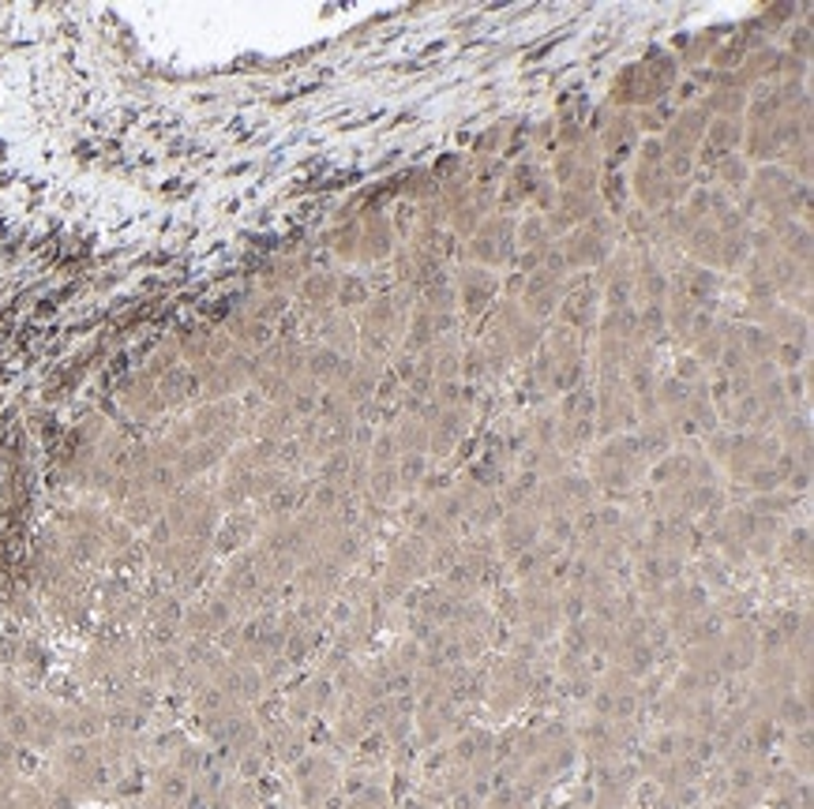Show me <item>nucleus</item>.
Here are the masks:
<instances>
[{
	"mask_svg": "<svg viewBox=\"0 0 814 809\" xmlns=\"http://www.w3.org/2000/svg\"><path fill=\"white\" fill-rule=\"evenodd\" d=\"M751 228H755V225H751L735 207H729L724 214L706 218V222H698L695 228H690V233L683 236V244H679V255L724 278V274H732V270H740L743 262H747Z\"/></svg>",
	"mask_w": 814,
	"mask_h": 809,
	"instance_id": "obj_1",
	"label": "nucleus"
},
{
	"mask_svg": "<svg viewBox=\"0 0 814 809\" xmlns=\"http://www.w3.org/2000/svg\"><path fill=\"white\" fill-rule=\"evenodd\" d=\"M585 375V338L574 333L571 327L556 323L551 330H545L537 353L525 364V383L533 398H551V394H563L582 386Z\"/></svg>",
	"mask_w": 814,
	"mask_h": 809,
	"instance_id": "obj_2",
	"label": "nucleus"
},
{
	"mask_svg": "<svg viewBox=\"0 0 814 809\" xmlns=\"http://www.w3.org/2000/svg\"><path fill=\"white\" fill-rule=\"evenodd\" d=\"M414 304H417L414 289L391 285L387 293H375L364 307H357L353 323H357V338H361V353L387 360L394 349H402Z\"/></svg>",
	"mask_w": 814,
	"mask_h": 809,
	"instance_id": "obj_3",
	"label": "nucleus"
},
{
	"mask_svg": "<svg viewBox=\"0 0 814 809\" xmlns=\"http://www.w3.org/2000/svg\"><path fill=\"white\" fill-rule=\"evenodd\" d=\"M627 188H630L635 207H642L646 214H656V210H664V207H679V202L690 196L695 184L668 177L661 139H642L635 151V169H630Z\"/></svg>",
	"mask_w": 814,
	"mask_h": 809,
	"instance_id": "obj_4",
	"label": "nucleus"
},
{
	"mask_svg": "<svg viewBox=\"0 0 814 809\" xmlns=\"http://www.w3.org/2000/svg\"><path fill=\"white\" fill-rule=\"evenodd\" d=\"M619 241H624V228H619L616 218L597 214L585 225L559 236L556 248H559V259H563L567 274H582V270L590 274V270H601L604 262H608V255L619 248Z\"/></svg>",
	"mask_w": 814,
	"mask_h": 809,
	"instance_id": "obj_5",
	"label": "nucleus"
},
{
	"mask_svg": "<svg viewBox=\"0 0 814 809\" xmlns=\"http://www.w3.org/2000/svg\"><path fill=\"white\" fill-rule=\"evenodd\" d=\"M548 327H540L537 319H530V315L522 312L519 301H499L492 312H488V323L485 330H480V341L485 345H492L499 356H507L514 364V360H525L537 353L540 338H545Z\"/></svg>",
	"mask_w": 814,
	"mask_h": 809,
	"instance_id": "obj_6",
	"label": "nucleus"
},
{
	"mask_svg": "<svg viewBox=\"0 0 814 809\" xmlns=\"http://www.w3.org/2000/svg\"><path fill=\"white\" fill-rule=\"evenodd\" d=\"M218 495L207 488H184L177 495L165 503V529L170 536H177V540H196V543H207L214 540V529H218Z\"/></svg>",
	"mask_w": 814,
	"mask_h": 809,
	"instance_id": "obj_7",
	"label": "nucleus"
},
{
	"mask_svg": "<svg viewBox=\"0 0 814 809\" xmlns=\"http://www.w3.org/2000/svg\"><path fill=\"white\" fill-rule=\"evenodd\" d=\"M327 241H330V248H335L338 255H346V259L380 262V259H387V255H394L391 214L372 210V214H364V218H353L346 228H335Z\"/></svg>",
	"mask_w": 814,
	"mask_h": 809,
	"instance_id": "obj_8",
	"label": "nucleus"
},
{
	"mask_svg": "<svg viewBox=\"0 0 814 809\" xmlns=\"http://www.w3.org/2000/svg\"><path fill=\"white\" fill-rule=\"evenodd\" d=\"M514 233H519V218L488 214L485 222L477 225V233L469 236V244H462V262H473V267H485V270L511 267L514 255H519Z\"/></svg>",
	"mask_w": 814,
	"mask_h": 809,
	"instance_id": "obj_9",
	"label": "nucleus"
},
{
	"mask_svg": "<svg viewBox=\"0 0 814 809\" xmlns=\"http://www.w3.org/2000/svg\"><path fill=\"white\" fill-rule=\"evenodd\" d=\"M451 289H454V301H458L462 323H480L496 307V296L503 293L496 270L473 267V262H458V267H454Z\"/></svg>",
	"mask_w": 814,
	"mask_h": 809,
	"instance_id": "obj_10",
	"label": "nucleus"
},
{
	"mask_svg": "<svg viewBox=\"0 0 814 809\" xmlns=\"http://www.w3.org/2000/svg\"><path fill=\"white\" fill-rule=\"evenodd\" d=\"M646 457L638 450V438L630 435H616L601 446L597 457H593V480L608 491H627L630 483L642 477Z\"/></svg>",
	"mask_w": 814,
	"mask_h": 809,
	"instance_id": "obj_11",
	"label": "nucleus"
},
{
	"mask_svg": "<svg viewBox=\"0 0 814 809\" xmlns=\"http://www.w3.org/2000/svg\"><path fill=\"white\" fill-rule=\"evenodd\" d=\"M601 154L593 136L578 146H563L556 151V157L548 162V177L556 184V191H597L601 180Z\"/></svg>",
	"mask_w": 814,
	"mask_h": 809,
	"instance_id": "obj_12",
	"label": "nucleus"
},
{
	"mask_svg": "<svg viewBox=\"0 0 814 809\" xmlns=\"http://www.w3.org/2000/svg\"><path fill=\"white\" fill-rule=\"evenodd\" d=\"M593 404H597V427L604 435H616V431H624L638 420L635 394H630L619 367H597V394H593Z\"/></svg>",
	"mask_w": 814,
	"mask_h": 809,
	"instance_id": "obj_13",
	"label": "nucleus"
},
{
	"mask_svg": "<svg viewBox=\"0 0 814 809\" xmlns=\"http://www.w3.org/2000/svg\"><path fill=\"white\" fill-rule=\"evenodd\" d=\"M191 372H196V383L203 398L225 401V398H233V394H241L244 386L256 383V356L233 349L230 356L214 360V364H203V367H191Z\"/></svg>",
	"mask_w": 814,
	"mask_h": 809,
	"instance_id": "obj_14",
	"label": "nucleus"
},
{
	"mask_svg": "<svg viewBox=\"0 0 814 809\" xmlns=\"http://www.w3.org/2000/svg\"><path fill=\"white\" fill-rule=\"evenodd\" d=\"M635 267H638V251L630 248V244H619V248L608 255V262L593 274V281H597V289H601L604 312L635 307Z\"/></svg>",
	"mask_w": 814,
	"mask_h": 809,
	"instance_id": "obj_15",
	"label": "nucleus"
},
{
	"mask_svg": "<svg viewBox=\"0 0 814 809\" xmlns=\"http://www.w3.org/2000/svg\"><path fill=\"white\" fill-rule=\"evenodd\" d=\"M559 323L563 327H571L574 333H593L604 315V304H601V289L593 274H567V293L563 301H559Z\"/></svg>",
	"mask_w": 814,
	"mask_h": 809,
	"instance_id": "obj_16",
	"label": "nucleus"
},
{
	"mask_svg": "<svg viewBox=\"0 0 814 809\" xmlns=\"http://www.w3.org/2000/svg\"><path fill=\"white\" fill-rule=\"evenodd\" d=\"M601 154V169H624V165L635 157L638 143H642V131H638V120L630 109H612V117L604 120V128L593 136Z\"/></svg>",
	"mask_w": 814,
	"mask_h": 809,
	"instance_id": "obj_17",
	"label": "nucleus"
},
{
	"mask_svg": "<svg viewBox=\"0 0 814 809\" xmlns=\"http://www.w3.org/2000/svg\"><path fill=\"white\" fill-rule=\"evenodd\" d=\"M668 289L679 293L687 304H695L698 312H717V307H721V293H724V278L698 267V262H690V259H679V262H672V270H668Z\"/></svg>",
	"mask_w": 814,
	"mask_h": 809,
	"instance_id": "obj_18",
	"label": "nucleus"
},
{
	"mask_svg": "<svg viewBox=\"0 0 814 809\" xmlns=\"http://www.w3.org/2000/svg\"><path fill=\"white\" fill-rule=\"evenodd\" d=\"M593 427H597V404H593V390L574 386V390H567V398L559 401L556 438H563V446L578 450L582 443H590Z\"/></svg>",
	"mask_w": 814,
	"mask_h": 809,
	"instance_id": "obj_19",
	"label": "nucleus"
},
{
	"mask_svg": "<svg viewBox=\"0 0 814 809\" xmlns=\"http://www.w3.org/2000/svg\"><path fill=\"white\" fill-rule=\"evenodd\" d=\"M567 293V274H556V270H533L522 281V293H519V307L530 319H537L545 327L548 319H556L559 301Z\"/></svg>",
	"mask_w": 814,
	"mask_h": 809,
	"instance_id": "obj_20",
	"label": "nucleus"
},
{
	"mask_svg": "<svg viewBox=\"0 0 814 809\" xmlns=\"http://www.w3.org/2000/svg\"><path fill=\"white\" fill-rule=\"evenodd\" d=\"M638 68H642V83H646V105L668 102L676 83L683 79V65H679L676 49H664V46L646 52V57L638 60Z\"/></svg>",
	"mask_w": 814,
	"mask_h": 809,
	"instance_id": "obj_21",
	"label": "nucleus"
},
{
	"mask_svg": "<svg viewBox=\"0 0 814 809\" xmlns=\"http://www.w3.org/2000/svg\"><path fill=\"white\" fill-rule=\"evenodd\" d=\"M597 214H604L597 191H556V202H551L545 222H548V233L559 241L563 233L585 225L590 218H597Z\"/></svg>",
	"mask_w": 814,
	"mask_h": 809,
	"instance_id": "obj_22",
	"label": "nucleus"
},
{
	"mask_svg": "<svg viewBox=\"0 0 814 809\" xmlns=\"http://www.w3.org/2000/svg\"><path fill=\"white\" fill-rule=\"evenodd\" d=\"M740 151H743V120L709 117L702 146H698V157H695V173H706L713 162H721V157H729V154H740Z\"/></svg>",
	"mask_w": 814,
	"mask_h": 809,
	"instance_id": "obj_23",
	"label": "nucleus"
},
{
	"mask_svg": "<svg viewBox=\"0 0 814 809\" xmlns=\"http://www.w3.org/2000/svg\"><path fill=\"white\" fill-rule=\"evenodd\" d=\"M131 664H136V645L125 637L117 641H105V645L94 648L86 656V679H98V682H120L131 675Z\"/></svg>",
	"mask_w": 814,
	"mask_h": 809,
	"instance_id": "obj_24",
	"label": "nucleus"
},
{
	"mask_svg": "<svg viewBox=\"0 0 814 809\" xmlns=\"http://www.w3.org/2000/svg\"><path fill=\"white\" fill-rule=\"evenodd\" d=\"M668 270H672L668 259H661V255H653V251H638L635 307H642V304H664V296H668Z\"/></svg>",
	"mask_w": 814,
	"mask_h": 809,
	"instance_id": "obj_25",
	"label": "nucleus"
},
{
	"mask_svg": "<svg viewBox=\"0 0 814 809\" xmlns=\"http://www.w3.org/2000/svg\"><path fill=\"white\" fill-rule=\"evenodd\" d=\"M315 333H319V345L335 349L338 356L353 360L361 353V338H357V323L349 312H338V307H330V312L319 315V323H315Z\"/></svg>",
	"mask_w": 814,
	"mask_h": 809,
	"instance_id": "obj_26",
	"label": "nucleus"
},
{
	"mask_svg": "<svg viewBox=\"0 0 814 809\" xmlns=\"http://www.w3.org/2000/svg\"><path fill=\"white\" fill-rule=\"evenodd\" d=\"M105 708L102 705H72L60 708V738L65 742H94L105 731Z\"/></svg>",
	"mask_w": 814,
	"mask_h": 809,
	"instance_id": "obj_27",
	"label": "nucleus"
},
{
	"mask_svg": "<svg viewBox=\"0 0 814 809\" xmlns=\"http://www.w3.org/2000/svg\"><path fill=\"white\" fill-rule=\"evenodd\" d=\"M428 566V551L420 540H402V548L394 551L391 566H387V588L391 593H402L406 585H414Z\"/></svg>",
	"mask_w": 814,
	"mask_h": 809,
	"instance_id": "obj_28",
	"label": "nucleus"
},
{
	"mask_svg": "<svg viewBox=\"0 0 814 809\" xmlns=\"http://www.w3.org/2000/svg\"><path fill=\"white\" fill-rule=\"evenodd\" d=\"M154 390H158V401H162V409H177V404L191 401L199 394L196 372H191L188 364H173L170 372H162L154 379Z\"/></svg>",
	"mask_w": 814,
	"mask_h": 809,
	"instance_id": "obj_29",
	"label": "nucleus"
},
{
	"mask_svg": "<svg viewBox=\"0 0 814 809\" xmlns=\"http://www.w3.org/2000/svg\"><path fill=\"white\" fill-rule=\"evenodd\" d=\"M304 274H309V262H304L301 255H278V259L267 262V270H263V293L289 296L301 285Z\"/></svg>",
	"mask_w": 814,
	"mask_h": 809,
	"instance_id": "obj_30",
	"label": "nucleus"
},
{
	"mask_svg": "<svg viewBox=\"0 0 814 809\" xmlns=\"http://www.w3.org/2000/svg\"><path fill=\"white\" fill-rule=\"evenodd\" d=\"M503 543H507V551H522L525 548H533L537 543V536H540V514L537 509H525V506H514L511 514L503 517Z\"/></svg>",
	"mask_w": 814,
	"mask_h": 809,
	"instance_id": "obj_31",
	"label": "nucleus"
},
{
	"mask_svg": "<svg viewBox=\"0 0 814 809\" xmlns=\"http://www.w3.org/2000/svg\"><path fill=\"white\" fill-rule=\"evenodd\" d=\"M256 532H259V517L248 514V509H233V514L225 517V525H218L214 529V551L218 555H230V551L252 543V536Z\"/></svg>",
	"mask_w": 814,
	"mask_h": 809,
	"instance_id": "obj_32",
	"label": "nucleus"
},
{
	"mask_svg": "<svg viewBox=\"0 0 814 809\" xmlns=\"http://www.w3.org/2000/svg\"><path fill=\"white\" fill-rule=\"evenodd\" d=\"M296 293H301V301H304L301 307L330 312V307H335V296H338V270H312V274L301 278Z\"/></svg>",
	"mask_w": 814,
	"mask_h": 809,
	"instance_id": "obj_33",
	"label": "nucleus"
},
{
	"mask_svg": "<svg viewBox=\"0 0 814 809\" xmlns=\"http://www.w3.org/2000/svg\"><path fill=\"white\" fill-rule=\"evenodd\" d=\"M597 199H601L604 214H612L616 222L627 214V207H630V188H627L624 169H604V173H601V180H597Z\"/></svg>",
	"mask_w": 814,
	"mask_h": 809,
	"instance_id": "obj_34",
	"label": "nucleus"
},
{
	"mask_svg": "<svg viewBox=\"0 0 814 809\" xmlns=\"http://www.w3.org/2000/svg\"><path fill=\"white\" fill-rule=\"evenodd\" d=\"M638 341L650 349L668 345V315H664V304H642L638 307Z\"/></svg>",
	"mask_w": 814,
	"mask_h": 809,
	"instance_id": "obj_35",
	"label": "nucleus"
},
{
	"mask_svg": "<svg viewBox=\"0 0 814 809\" xmlns=\"http://www.w3.org/2000/svg\"><path fill=\"white\" fill-rule=\"evenodd\" d=\"M372 296H375V289L364 274H338V296H335L338 312H357V307H364Z\"/></svg>",
	"mask_w": 814,
	"mask_h": 809,
	"instance_id": "obj_36",
	"label": "nucleus"
},
{
	"mask_svg": "<svg viewBox=\"0 0 814 809\" xmlns=\"http://www.w3.org/2000/svg\"><path fill=\"white\" fill-rule=\"evenodd\" d=\"M729 323H732V319H724V315H717V323H713V327H709L706 338L698 341L695 349H690V356H695L698 364L706 367V372H709V367H717V360H721V349H724V333H729Z\"/></svg>",
	"mask_w": 814,
	"mask_h": 809,
	"instance_id": "obj_37",
	"label": "nucleus"
},
{
	"mask_svg": "<svg viewBox=\"0 0 814 809\" xmlns=\"http://www.w3.org/2000/svg\"><path fill=\"white\" fill-rule=\"evenodd\" d=\"M102 607H105V614H109L113 622H128V619H136V614H139V596L131 593L128 585L117 582V585L105 588Z\"/></svg>",
	"mask_w": 814,
	"mask_h": 809,
	"instance_id": "obj_38",
	"label": "nucleus"
},
{
	"mask_svg": "<svg viewBox=\"0 0 814 809\" xmlns=\"http://www.w3.org/2000/svg\"><path fill=\"white\" fill-rule=\"evenodd\" d=\"M323 705H327V682H323V679L304 682L301 690L293 693V712H296V716H309L312 708L319 712Z\"/></svg>",
	"mask_w": 814,
	"mask_h": 809,
	"instance_id": "obj_39",
	"label": "nucleus"
},
{
	"mask_svg": "<svg viewBox=\"0 0 814 809\" xmlns=\"http://www.w3.org/2000/svg\"><path fill=\"white\" fill-rule=\"evenodd\" d=\"M784 52H788L792 60H800V65H807V60H811V23H807V20L788 31V46H784Z\"/></svg>",
	"mask_w": 814,
	"mask_h": 809,
	"instance_id": "obj_40",
	"label": "nucleus"
},
{
	"mask_svg": "<svg viewBox=\"0 0 814 809\" xmlns=\"http://www.w3.org/2000/svg\"><path fill=\"white\" fill-rule=\"evenodd\" d=\"M755 20L766 26V34L769 31H777V26H788L792 23L795 26V4H774V8H761V12L755 15Z\"/></svg>",
	"mask_w": 814,
	"mask_h": 809,
	"instance_id": "obj_41",
	"label": "nucleus"
},
{
	"mask_svg": "<svg viewBox=\"0 0 814 809\" xmlns=\"http://www.w3.org/2000/svg\"><path fill=\"white\" fill-rule=\"evenodd\" d=\"M12 787H15V772H12V764L0 758V795H12Z\"/></svg>",
	"mask_w": 814,
	"mask_h": 809,
	"instance_id": "obj_42",
	"label": "nucleus"
}]
</instances>
